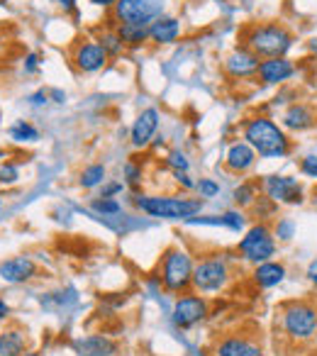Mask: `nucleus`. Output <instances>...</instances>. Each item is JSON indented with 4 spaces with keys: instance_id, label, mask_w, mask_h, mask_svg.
<instances>
[{
    "instance_id": "1",
    "label": "nucleus",
    "mask_w": 317,
    "mask_h": 356,
    "mask_svg": "<svg viewBox=\"0 0 317 356\" xmlns=\"http://www.w3.org/2000/svg\"><path fill=\"white\" fill-rule=\"evenodd\" d=\"M242 137L261 159H286L293 149V142L283 124L266 115H254L244 120Z\"/></svg>"
},
{
    "instance_id": "2",
    "label": "nucleus",
    "mask_w": 317,
    "mask_h": 356,
    "mask_svg": "<svg viewBox=\"0 0 317 356\" xmlns=\"http://www.w3.org/2000/svg\"><path fill=\"white\" fill-rule=\"evenodd\" d=\"M295 44L293 32L281 20L252 22L242 32V47L259 56V59H278L288 56V51Z\"/></svg>"
},
{
    "instance_id": "3",
    "label": "nucleus",
    "mask_w": 317,
    "mask_h": 356,
    "mask_svg": "<svg viewBox=\"0 0 317 356\" xmlns=\"http://www.w3.org/2000/svg\"><path fill=\"white\" fill-rule=\"evenodd\" d=\"M281 332L288 341H310L317 337V307L307 300L288 302L281 307Z\"/></svg>"
},
{
    "instance_id": "4",
    "label": "nucleus",
    "mask_w": 317,
    "mask_h": 356,
    "mask_svg": "<svg viewBox=\"0 0 317 356\" xmlns=\"http://www.w3.org/2000/svg\"><path fill=\"white\" fill-rule=\"evenodd\" d=\"M137 208L149 218L161 220H190L200 213V198H176V195H142L137 198Z\"/></svg>"
},
{
    "instance_id": "5",
    "label": "nucleus",
    "mask_w": 317,
    "mask_h": 356,
    "mask_svg": "<svg viewBox=\"0 0 317 356\" xmlns=\"http://www.w3.org/2000/svg\"><path fill=\"white\" fill-rule=\"evenodd\" d=\"M237 252L242 254L244 261L254 264V266H259V264H263V261H271V259L276 257V234H273V229L268 227L266 222L254 225V227H249L247 234L239 239Z\"/></svg>"
},
{
    "instance_id": "6",
    "label": "nucleus",
    "mask_w": 317,
    "mask_h": 356,
    "mask_svg": "<svg viewBox=\"0 0 317 356\" xmlns=\"http://www.w3.org/2000/svg\"><path fill=\"white\" fill-rule=\"evenodd\" d=\"M193 257L184 249H169L164 254V264H161V281L164 288L171 293H181L188 286H193Z\"/></svg>"
},
{
    "instance_id": "7",
    "label": "nucleus",
    "mask_w": 317,
    "mask_h": 356,
    "mask_svg": "<svg viewBox=\"0 0 317 356\" xmlns=\"http://www.w3.org/2000/svg\"><path fill=\"white\" fill-rule=\"evenodd\" d=\"M166 0H117L115 20L120 25H144L149 27L156 17L164 15Z\"/></svg>"
},
{
    "instance_id": "8",
    "label": "nucleus",
    "mask_w": 317,
    "mask_h": 356,
    "mask_svg": "<svg viewBox=\"0 0 317 356\" xmlns=\"http://www.w3.org/2000/svg\"><path fill=\"white\" fill-rule=\"evenodd\" d=\"M229 281V266L222 257H208L195 264L193 268V288L200 293L222 291Z\"/></svg>"
},
{
    "instance_id": "9",
    "label": "nucleus",
    "mask_w": 317,
    "mask_h": 356,
    "mask_svg": "<svg viewBox=\"0 0 317 356\" xmlns=\"http://www.w3.org/2000/svg\"><path fill=\"white\" fill-rule=\"evenodd\" d=\"M261 188L266 193V198L273 200L276 205H302V200H305L300 181L293 176L271 173V176H266L261 181Z\"/></svg>"
},
{
    "instance_id": "10",
    "label": "nucleus",
    "mask_w": 317,
    "mask_h": 356,
    "mask_svg": "<svg viewBox=\"0 0 317 356\" xmlns=\"http://www.w3.org/2000/svg\"><path fill=\"white\" fill-rule=\"evenodd\" d=\"M259 64H261V59H259L254 51H249L247 47H237V49H232L227 56H225L222 69L229 79L247 81V79H257Z\"/></svg>"
},
{
    "instance_id": "11",
    "label": "nucleus",
    "mask_w": 317,
    "mask_h": 356,
    "mask_svg": "<svg viewBox=\"0 0 317 356\" xmlns=\"http://www.w3.org/2000/svg\"><path fill=\"white\" fill-rule=\"evenodd\" d=\"M108 59H110L108 51L100 47L98 40L79 42L74 49V56H71V61H74V66L81 74H95V71H100L108 64Z\"/></svg>"
},
{
    "instance_id": "12",
    "label": "nucleus",
    "mask_w": 317,
    "mask_h": 356,
    "mask_svg": "<svg viewBox=\"0 0 317 356\" xmlns=\"http://www.w3.org/2000/svg\"><path fill=\"white\" fill-rule=\"evenodd\" d=\"M171 315H174L176 327L190 330V327H195L198 322H203L205 317H208V302L198 296H184L176 300Z\"/></svg>"
},
{
    "instance_id": "13",
    "label": "nucleus",
    "mask_w": 317,
    "mask_h": 356,
    "mask_svg": "<svg viewBox=\"0 0 317 356\" xmlns=\"http://www.w3.org/2000/svg\"><path fill=\"white\" fill-rule=\"evenodd\" d=\"M298 66L293 64L288 56H278V59H261L259 64V74L257 79L263 86H283L286 81H291L295 76Z\"/></svg>"
},
{
    "instance_id": "14",
    "label": "nucleus",
    "mask_w": 317,
    "mask_h": 356,
    "mask_svg": "<svg viewBox=\"0 0 317 356\" xmlns=\"http://www.w3.org/2000/svg\"><path fill=\"white\" fill-rule=\"evenodd\" d=\"M158 122H161V115H158L156 108L142 110V113L137 115V120H134L132 129H129V142H132V147H137V149L147 147L154 139V134H156Z\"/></svg>"
},
{
    "instance_id": "15",
    "label": "nucleus",
    "mask_w": 317,
    "mask_h": 356,
    "mask_svg": "<svg viewBox=\"0 0 317 356\" xmlns=\"http://www.w3.org/2000/svg\"><path fill=\"white\" fill-rule=\"evenodd\" d=\"M315 122H317V115L307 103H291L281 115V124L286 132L288 129H291V132H305V129H310Z\"/></svg>"
},
{
    "instance_id": "16",
    "label": "nucleus",
    "mask_w": 317,
    "mask_h": 356,
    "mask_svg": "<svg viewBox=\"0 0 317 356\" xmlns=\"http://www.w3.org/2000/svg\"><path fill=\"white\" fill-rule=\"evenodd\" d=\"M218 356H263V349L257 339L242 334H229L218 344Z\"/></svg>"
},
{
    "instance_id": "17",
    "label": "nucleus",
    "mask_w": 317,
    "mask_h": 356,
    "mask_svg": "<svg viewBox=\"0 0 317 356\" xmlns=\"http://www.w3.org/2000/svg\"><path fill=\"white\" fill-rule=\"evenodd\" d=\"M35 273H37L35 261L27 257H13L0 264V278L8 283H25L30 278H35Z\"/></svg>"
},
{
    "instance_id": "18",
    "label": "nucleus",
    "mask_w": 317,
    "mask_h": 356,
    "mask_svg": "<svg viewBox=\"0 0 317 356\" xmlns=\"http://www.w3.org/2000/svg\"><path fill=\"white\" fill-rule=\"evenodd\" d=\"M257 163V152L249 147L247 142H234L229 144L227 154H225V166L232 173H247Z\"/></svg>"
},
{
    "instance_id": "19",
    "label": "nucleus",
    "mask_w": 317,
    "mask_h": 356,
    "mask_svg": "<svg viewBox=\"0 0 317 356\" xmlns=\"http://www.w3.org/2000/svg\"><path fill=\"white\" fill-rule=\"evenodd\" d=\"M74 351L79 356H113L117 351V344L103 334H88L74 339Z\"/></svg>"
},
{
    "instance_id": "20",
    "label": "nucleus",
    "mask_w": 317,
    "mask_h": 356,
    "mask_svg": "<svg viewBox=\"0 0 317 356\" xmlns=\"http://www.w3.org/2000/svg\"><path fill=\"white\" fill-rule=\"evenodd\" d=\"M181 37V20L171 15H161L149 25V40L154 44H174Z\"/></svg>"
},
{
    "instance_id": "21",
    "label": "nucleus",
    "mask_w": 317,
    "mask_h": 356,
    "mask_svg": "<svg viewBox=\"0 0 317 356\" xmlns=\"http://www.w3.org/2000/svg\"><path fill=\"white\" fill-rule=\"evenodd\" d=\"M283 281H286V266L281 261H273L271 259V261H263L254 268V283L259 288H273Z\"/></svg>"
},
{
    "instance_id": "22",
    "label": "nucleus",
    "mask_w": 317,
    "mask_h": 356,
    "mask_svg": "<svg viewBox=\"0 0 317 356\" xmlns=\"http://www.w3.org/2000/svg\"><path fill=\"white\" fill-rule=\"evenodd\" d=\"M115 32L122 40L124 49H137V47H142L149 40V27L144 25H117Z\"/></svg>"
},
{
    "instance_id": "23",
    "label": "nucleus",
    "mask_w": 317,
    "mask_h": 356,
    "mask_svg": "<svg viewBox=\"0 0 317 356\" xmlns=\"http://www.w3.org/2000/svg\"><path fill=\"white\" fill-rule=\"evenodd\" d=\"M25 351V334L17 330H8L0 334V356H20Z\"/></svg>"
},
{
    "instance_id": "24",
    "label": "nucleus",
    "mask_w": 317,
    "mask_h": 356,
    "mask_svg": "<svg viewBox=\"0 0 317 356\" xmlns=\"http://www.w3.org/2000/svg\"><path fill=\"white\" fill-rule=\"evenodd\" d=\"M8 134H10L13 142H37V139H40V129H37L35 124L25 122V120H17V122L8 129Z\"/></svg>"
},
{
    "instance_id": "25",
    "label": "nucleus",
    "mask_w": 317,
    "mask_h": 356,
    "mask_svg": "<svg viewBox=\"0 0 317 356\" xmlns=\"http://www.w3.org/2000/svg\"><path fill=\"white\" fill-rule=\"evenodd\" d=\"M105 181V166L103 163H90L81 171V186L83 188H95Z\"/></svg>"
},
{
    "instance_id": "26",
    "label": "nucleus",
    "mask_w": 317,
    "mask_h": 356,
    "mask_svg": "<svg viewBox=\"0 0 317 356\" xmlns=\"http://www.w3.org/2000/svg\"><path fill=\"white\" fill-rule=\"evenodd\" d=\"M257 198L259 195H257V186L254 184H239L232 193V200L239 205V208H249V205L257 203Z\"/></svg>"
},
{
    "instance_id": "27",
    "label": "nucleus",
    "mask_w": 317,
    "mask_h": 356,
    "mask_svg": "<svg viewBox=\"0 0 317 356\" xmlns=\"http://www.w3.org/2000/svg\"><path fill=\"white\" fill-rule=\"evenodd\" d=\"M90 208H93L98 215H105V218L122 213V205H120L115 198H95L93 203H90Z\"/></svg>"
},
{
    "instance_id": "28",
    "label": "nucleus",
    "mask_w": 317,
    "mask_h": 356,
    "mask_svg": "<svg viewBox=\"0 0 317 356\" xmlns=\"http://www.w3.org/2000/svg\"><path fill=\"white\" fill-rule=\"evenodd\" d=\"M98 42H100V47L108 51V56H117L120 51L124 49V44H122V40H120L117 32H103Z\"/></svg>"
},
{
    "instance_id": "29",
    "label": "nucleus",
    "mask_w": 317,
    "mask_h": 356,
    "mask_svg": "<svg viewBox=\"0 0 317 356\" xmlns=\"http://www.w3.org/2000/svg\"><path fill=\"white\" fill-rule=\"evenodd\" d=\"M273 234H276L281 242H291L293 234H295V222H293L291 218H281L276 222V229H273Z\"/></svg>"
},
{
    "instance_id": "30",
    "label": "nucleus",
    "mask_w": 317,
    "mask_h": 356,
    "mask_svg": "<svg viewBox=\"0 0 317 356\" xmlns=\"http://www.w3.org/2000/svg\"><path fill=\"white\" fill-rule=\"evenodd\" d=\"M222 222H225V227H229L232 232H242L244 225H247V218H244L239 210H227V213L222 215Z\"/></svg>"
},
{
    "instance_id": "31",
    "label": "nucleus",
    "mask_w": 317,
    "mask_h": 356,
    "mask_svg": "<svg viewBox=\"0 0 317 356\" xmlns=\"http://www.w3.org/2000/svg\"><path fill=\"white\" fill-rule=\"evenodd\" d=\"M195 191L200 193V198H215L220 193V184L213 178H200L195 181Z\"/></svg>"
},
{
    "instance_id": "32",
    "label": "nucleus",
    "mask_w": 317,
    "mask_h": 356,
    "mask_svg": "<svg viewBox=\"0 0 317 356\" xmlns=\"http://www.w3.org/2000/svg\"><path fill=\"white\" fill-rule=\"evenodd\" d=\"M300 173L305 178L317 181V154H307V156L300 159Z\"/></svg>"
},
{
    "instance_id": "33",
    "label": "nucleus",
    "mask_w": 317,
    "mask_h": 356,
    "mask_svg": "<svg viewBox=\"0 0 317 356\" xmlns=\"http://www.w3.org/2000/svg\"><path fill=\"white\" fill-rule=\"evenodd\" d=\"M166 166L174 168V171H188L190 163H188V159H186V154L169 152V156H166Z\"/></svg>"
},
{
    "instance_id": "34",
    "label": "nucleus",
    "mask_w": 317,
    "mask_h": 356,
    "mask_svg": "<svg viewBox=\"0 0 317 356\" xmlns=\"http://www.w3.org/2000/svg\"><path fill=\"white\" fill-rule=\"evenodd\" d=\"M17 178H20V171L15 163H0V184H15Z\"/></svg>"
},
{
    "instance_id": "35",
    "label": "nucleus",
    "mask_w": 317,
    "mask_h": 356,
    "mask_svg": "<svg viewBox=\"0 0 317 356\" xmlns=\"http://www.w3.org/2000/svg\"><path fill=\"white\" fill-rule=\"evenodd\" d=\"M124 178H127L129 186H137L139 181H142V168L137 166V163H124Z\"/></svg>"
},
{
    "instance_id": "36",
    "label": "nucleus",
    "mask_w": 317,
    "mask_h": 356,
    "mask_svg": "<svg viewBox=\"0 0 317 356\" xmlns=\"http://www.w3.org/2000/svg\"><path fill=\"white\" fill-rule=\"evenodd\" d=\"M174 178L179 181L184 188H188V191H193L195 188V181H190V176H188V171H174Z\"/></svg>"
},
{
    "instance_id": "37",
    "label": "nucleus",
    "mask_w": 317,
    "mask_h": 356,
    "mask_svg": "<svg viewBox=\"0 0 317 356\" xmlns=\"http://www.w3.org/2000/svg\"><path fill=\"white\" fill-rule=\"evenodd\" d=\"M117 193H122V184H108V186H103L100 198H115Z\"/></svg>"
},
{
    "instance_id": "38",
    "label": "nucleus",
    "mask_w": 317,
    "mask_h": 356,
    "mask_svg": "<svg viewBox=\"0 0 317 356\" xmlns=\"http://www.w3.org/2000/svg\"><path fill=\"white\" fill-rule=\"evenodd\" d=\"M27 103H30V105H47V103H49V93H44V90H37V93H32L30 98H27Z\"/></svg>"
},
{
    "instance_id": "39",
    "label": "nucleus",
    "mask_w": 317,
    "mask_h": 356,
    "mask_svg": "<svg viewBox=\"0 0 317 356\" xmlns=\"http://www.w3.org/2000/svg\"><path fill=\"white\" fill-rule=\"evenodd\" d=\"M305 276H307V281H310L312 286L317 288V257L312 259L310 264H307V271H305Z\"/></svg>"
},
{
    "instance_id": "40",
    "label": "nucleus",
    "mask_w": 317,
    "mask_h": 356,
    "mask_svg": "<svg viewBox=\"0 0 317 356\" xmlns=\"http://www.w3.org/2000/svg\"><path fill=\"white\" fill-rule=\"evenodd\" d=\"M37 66H40V61H37V54H27V59H25V71H27V74H35Z\"/></svg>"
},
{
    "instance_id": "41",
    "label": "nucleus",
    "mask_w": 317,
    "mask_h": 356,
    "mask_svg": "<svg viewBox=\"0 0 317 356\" xmlns=\"http://www.w3.org/2000/svg\"><path fill=\"white\" fill-rule=\"evenodd\" d=\"M51 3H56L59 8H64L66 13H74L76 10V0H51Z\"/></svg>"
},
{
    "instance_id": "42",
    "label": "nucleus",
    "mask_w": 317,
    "mask_h": 356,
    "mask_svg": "<svg viewBox=\"0 0 317 356\" xmlns=\"http://www.w3.org/2000/svg\"><path fill=\"white\" fill-rule=\"evenodd\" d=\"M49 98H54V103H66V93L64 90H49Z\"/></svg>"
},
{
    "instance_id": "43",
    "label": "nucleus",
    "mask_w": 317,
    "mask_h": 356,
    "mask_svg": "<svg viewBox=\"0 0 317 356\" xmlns=\"http://www.w3.org/2000/svg\"><path fill=\"white\" fill-rule=\"evenodd\" d=\"M88 3H93V6H98V8H115L117 6V0H88Z\"/></svg>"
},
{
    "instance_id": "44",
    "label": "nucleus",
    "mask_w": 317,
    "mask_h": 356,
    "mask_svg": "<svg viewBox=\"0 0 317 356\" xmlns=\"http://www.w3.org/2000/svg\"><path fill=\"white\" fill-rule=\"evenodd\" d=\"M8 315H10V307L6 305V300H0V320H6Z\"/></svg>"
},
{
    "instance_id": "45",
    "label": "nucleus",
    "mask_w": 317,
    "mask_h": 356,
    "mask_svg": "<svg viewBox=\"0 0 317 356\" xmlns=\"http://www.w3.org/2000/svg\"><path fill=\"white\" fill-rule=\"evenodd\" d=\"M307 51H310L312 56H317V37H312V40L307 42Z\"/></svg>"
},
{
    "instance_id": "46",
    "label": "nucleus",
    "mask_w": 317,
    "mask_h": 356,
    "mask_svg": "<svg viewBox=\"0 0 317 356\" xmlns=\"http://www.w3.org/2000/svg\"><path fill=\"white\" fill-rule=\"evenodd\" d=\"M20 356H40V354H35V351H27V354H20Z\"/></svg>"
},
{
    "instance_id": "47",
    "label": "nucleus",
    "mask_w": 317,
    "mask_h": 356,
    "mask_svg": "<svg viewBox=\"0 0 317 356\" xmlns=\"http://www.w3.org/2000/svg\"><path fill=\"white\" fill-rule=\"evenodd\" d=\"M0 159H3V149H0Z\"/></svg>"
},
{
    "instance_id": "48",
    "label": "nucleus",
    "mask_w": 317,
    "mask_h": 356,
    "mask_svg": "<svg viewBox=\"0 0 317 356\" xmlns=\"http://www.w3.org/2000/svg\"><path fill=\"white\" fill-rule=\"evenodd\" d=\"M315 79H317V69H315Z\"/></svg>"
},
{
    "instance_id": "49",
    "label": "nucleus",
    "mask_w": 317,
    "mask_h": 356,
    "mask_svg": "<svg viewBox=\"0 0 317 356\" xmlns=\"http://www.w3.org/2000/svg\"><path fill=\"white\" fill-rule=\"evenodd\" d=\"M0 205H3V200H0Z\"/></svg>"
}]
</instances>
